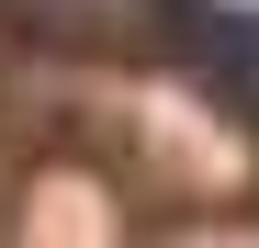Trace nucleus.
Returning <instances> with one entry per match:
<instances>
[{
	"instance_id": "1",
	"label": "nucleus",
	"mask_w": 259,
	"mask_h": 248,
	"mask_svg": "<svg viewBox=\"0 0 259 248\" xmlns=\"http://www.w3.org/2000/svg\"><path fill=\"white\" fill-rule=\"evenodd\" d=\"M158 46L181 57L226 113L259 124V12H237V0H158Z\"/></svg>"
}]
</instances>
